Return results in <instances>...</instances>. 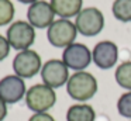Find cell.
<instances>
[{"instance_id":"9c48e42d","label":"cell","mask_w":131,"mask_h":121,"mask_svg":"<svg viewBox=\"0 0 131 121\" xmlns=\"http://www.w3.org/2000/svg\"><path fill=\"white\" fill-rule=\"evenodd\" d=\"M27 87L23 78L17 75H7L0 79V98L9 106L21 101L26 97Z\"/></svg>"},{"instance_id":"9a60e30c","label":"cell","mask_w":131,"mask_h":121,"mask_svg":"<svg viewBox=\"0 0 131 121\" xmlns=\"http://www.w3.org/2000/svg\"><path fill=\"white\" fill-rule=\"evenodd\" d=\"M111 11L118 21L131 23V0H114Z\"/></svg>"},{"instance_id":"ba28073f","label":"cell","mask_w":131,"mask_h":121,"mask_svg":"<svg viewBox=\"0 0 131 121\" xmlns=\"http://www.w3.org/2000/svg\"><path fill=\"white\" fill-rule=\"evenodd\" d=\"M62 61L69 69L80 72L85 70L92 63V51L80 42H73L69 47H66L62 52Z\"/></svg>"},{"instance_id":"8992f818","label":"cell","mask_w":131,"mask_h":121,"mask_svg":"<svg viewBox=\"0 0 131 121\" xmlns=\"http://www.w3.org/2000/svg\"><path fill=\"white\" fill-rule=\"evenodd\" d=\"M42 61L37 51L26 49L17 52V55L13 59V70L14 75L20 76L23 79H31L37 73L41 72Z\"/></svg>"},{"instance_id":"8fae6325","label":"cell","mask_w":131,"mask_h":121,"mask_svg":"<svg viewBox=\"0 0 131 121\" xmlns=\"http://www.w3.org/2000/svg\"><path fill=\"white\" fill-rule=\"evenodd\" d=\"M93 63L100 69H111L118 59V48L113 41H100L92 51Z\"/></svg>"},{"instance_id":"277c9868","label":"cell","mask_w":131,"mask_h":121,"mask_svg":"<svg viewBox=\"0 0 131 121\" xmlns=\"http://www.w3.org/2000/svg\"><path fill=\"white\" fill-rule=\"evenodd\" d=\"M6 38L10 47L18 52L30 49L35 41V28L28 21L18 20L9 25L6 31Z\"/></svg>"},{"instance_id":"5b68a950","label":"cell","mask_w":131,"mask_h":121,"mask_svg":"<svg viewBox=\"0 0 131 121\" xmlns=\"http://www.w3.org/2000/svg\"><path fill=\"white\" fill-rule=\"evenodd\" d=\"M75 25L79 34L85 37H94L104 28V16L96 7L82 8V11L76 16Z\"/></svg>"},{"instance_id":"52a82bcc","label":"cell","mask_w":131,"mask_h":121,"mask_svg":"<svg viewBox=\"0 0 131 121\" xmlns=\"http://www.w3.org/2000/svg\"><path fill=\"white\" fill-rule=\"evenodd\" d=\"M42 83L52 89L62 87L69 80V68L63 63L62 59H49L41 68Z\"/></svg>"},{"instance_id":"7a4b0ae2","label":"cell","mask_w":131,"mask_h":121,"mask_svg":"<svg viewBox=\"0 0 131 121\" xmlns=\"http://www.w3.org/2000/svg\"><path fill=\"white\" fill-rule=\"evenodd\" d=\"M26 106L32 113H48L57 103L55 89L44 83L32 84L26 93Z\"/></svg>"},{"instance_id":"3957f363","label":"cell","mask_w":131,"mask_h":121,"mask_svg":"<svg viewBox=\"0 0 131 121\" xmlns=\"http://www.w3.org/2000/svg\"><path fill=\"white\" fill-rule=\"evenodd\" d=\"M78 35V28L75 23L68 18H58L47 28L48 42L55 48H63L73 44Z\"/></svg>"},{"instance_id":"ac0fdd59","label":"cell","mask_w":131,"mask_h":121,"mask_svg":"<svg viewBox=\"0 0 131 121\" xmlns=\"http://www.w3.org/2000/svg\"><path fill=\"white\" fill-rule=\"evenodd\" d=\"M10 51H12V47H10L7 38L4 35H2V34H0V62L4 61V59L9 56Z\"/></svg>"},{"instance_id":"e0dca14e","label":"cell","mask_w":131,"mask_h":121,"mask_svg":"<svg viewBox=\"0 0 131 121\" xmlns=\"http://www.w3.org/2000/svg\"><path fill=\"white\" fill-rule=\"evenodd\" d=\"M117 111L121 117L131 118V92H125L117 101Z\"/></svg>"},{"instance_id":"ffe728a7","label":"cell","mask_w":131,"mask_h":121,"mask_svg":"<svg viewBox=\"0 0 131 121\" xmlns=\"http://www.w3.org/2000/svg\"><path fill=\"white\" fill-rule=\"evenodd\" d=\"M7 113H9V110H7V104L4 103L2 98H0V121H4V120H6Z\"/></svg>"},{"instance_id":"6da1fadb","label":"cell","mask_w":131,"mask_h":121,"mask_svg":"<svg viewBox=\"0 0 131 121\" xmlns=\"http://www.w3.org/2000/svg\"><path fill=\"white\" fill-rule=\"evenodd\" d=\"M97 89H99V84L96 78L85 70L75 72L73 75H71L66 83V92L69 97L79 103H85L93 98V96L97 93Z\"/></svg>"},{"instance_id":"2e32d148","label":"cell","mask_w":131,"mask_h":121,"mask_svg":"<svg viewBox=\"0 0 131 121\" xmlns=\"http://www.w3.org/2000/svg\"><path fill=\"white\" fill-rule=\"evenodd\" d=\"M16 8L12 0H0V27L9 25L14 18Z\"/></svg>"},{"instance_id":"30bf717a","label":"cell","mask_w":131,"mask_h":121,"mask_svg":"<svg viewBox=\"0 0 131 121\" xmlns=\"http://www.w3.org/2000/svg\"><path fill=\"white\" fill-rule=\"evenodd\" d=\"M55 11L51 3L45 0H38L28 6L27 10V21L34 28H48L55 21Z\"/></svg>"},{"instance_id":"44dd1931","label":"cell","mask_w":131,"mask_h":121,"mask_svg":"<svg viewBox=\"0 0 131 121\" xmlns=\"http://www.w3.org/2000/svg\"><path fill=\"white\" fill-rule=\"evenodd\" d=\"M20 3H23V4H32V3L38 2V0H18Z\"/></svg>"},{"instance_id":"7c38bea8","label":"cell","mask_w":131,"mask_h":121,"mask_svg":"<svg viewBox=\"0 0 131 121\" xmlns=\"http://www.w3.org/2000/svg\"><path fill=\"white\" fill-rule=\"evenodd\" d=\"M51 6L59 18H72L82 11L83 0H51Z\"/></svg>"},{"instance_id":"5bb4252c","label":"cell","mask_w":131,"mask_h":121,"mask_svg":"<svg viewBox=\"0 0 131 121\" xmlns=\"http://www.w3.org/2000/svg\"><path fill=\"white\" fill-rule=\"evenodd\" d=\"M114 78H116V82L120 87L131 92V61L120 63L116 68Z\"/></svg>"},{"instance_id":"4fadbf2b","label":"cell","mask_w":131,"mask_h":121,"mask_svg":"<svg viewBox=\"0 0 131 121\" xmlns=\"http://www.w3.org/2000/svg\"><path fill=\"white\" fill-rule=\"evenodd\" d=\"M96 111L88 103L72 104L66 111V121H94Z\"/></svg>"},{"instance_id":"d6986e66","label":"cell","mask_w":131,"mask_h":121,"mask_svg":"<svg viewBox=\"0 0 131 121\" xmlns=\"http://www.w3.org/2000/svg\"><path fill=\"white\" fill-rule=\"evenodd\" d=\"M28 121H55V118L49 113H34Z\"/></svg>"}]
</instances>
